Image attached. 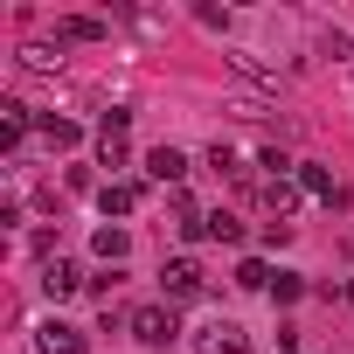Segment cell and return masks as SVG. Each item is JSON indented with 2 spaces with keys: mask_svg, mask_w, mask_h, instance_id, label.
I'll use <instances>...</instances> for the list:
<instances>
[{
  "mask_svg": "<svg viewBox=\"0 0 354 354\" xmlns=\"http://www.w3.org/2000/svg\"><path fill=\"white\" fill-rule=\"evenodd\" d=\"M125 326H132V340H139V347H167L174 333H181V326H174V306H132V319H125Z\"/></svg>",
  "mask_w": 354,
  "mask_h": 354,
  "instance_id": "7a4b0ae2",
  "label": "cell"
},
{
  "mask_svg": "<svg viewBox=\"0 0 354 354\" xmlns=\"http://www.w3.org/2000/svg\"><path fill=\"white\" fill-rule=\"evenodd\" d=\"M236 285H243V292H271V285H278V271H271L264 257H243V264H236Z\"/></svg>",
  "mask_w": 354,
  "mask_h": 354,
  "instance_id": "e0dca14e",
  "label": "cell"
},
{
  "mask_svg": "<svg viewBox=\"0 0 354 354\" xmlns=\"http://www.w3.org/2000/svg\"><path fill=\"white\" fill-rule=\"evenodd\" d=\"M195 354H257V347H250V333H243L236 319H209V326L195 333Z\"/></svg>",
  "mask_w": 354,
  "mask_h": 354,
  "instance_id": "3957f363",
  "label": "cell"
},
{
  "mask_svg": "<svg viewBox=\"0 0 354 354\" xmlns=\"http://www.w3.org/2000/svg\"><path fill=\"white\" fill-rule=\"evenodd\" d=\"M257 195H264V209H271V216H278V223H285V216H292V209H299V195H306V188H299V174H292V181H264V188H257Z\"/></svg>",
  "mask_w": 354,
  "mask_h": 354,
  "instance_id": "4fadbf2b",
  "label": "cell"
},
{
  "mask_svg": "<svg viewBox=\"0 0 354 354\" xmlns=\"http://www.w3.org/2000/svg\"><path fill=\"white\" fill-rule=\"evenodd\" d=\"M202 167H216V174H223V181H236V188L250 181V167H243V153H236V146H223V139L209 146V160H202Z\"/></svg>",
  "mask_w": 354,
  "mask_h": 354,
  "instance_id": "5bb4252c",
  "label": "cell"
},
{
  "mask_svg": "<svg viewBox=\"0 0 354 354\" xmlns=\"http://www.w3.org/2000/svg\"><path fill=\"white\" fill-rule=\"evenodd\" d=\"M35 347H42V354H84V333L63 326V319H42V326H35Z\"/></svg>",
  "mask_w": 354,
  "mask_h": 354,
  "instance_id": "30bf717a",
  "label": "cell"
},
{
  "mask_svg": "<svg viewBox=\"0 0 354 354\" xmlns=\"http://www.w3.org/2000/svg\"><path fill=\"white\" fill-rule=\"evenodd\" d=\"M299 188H306V195H319L326 209H347V188L333 181V174H326L319 160H299Z\"/></svg>",
  "mask_w": 354,
  "mask_h": 354,
  "instance_id": "8992f818",
  "label": "cell"
},
{
  "mask_svg": "<svg viewBox=\"0 0 354 354\" xmlns=\"http://www.w3.org/2000/svg\"><path fill=\"white\" fill-rule=\"evenodd\" d=\"M202 292H209V278H202L195 257H167L160 264V306H195Z\"/></svg>",
  "mask_w": 354,
  "mask_h": 354,
  "instance_id": "6da1fadb",
  "label": "cell"
},
{
  "mask_svg": "<svg viewBox=\"0 0 354 354\" xmlns=\"http://www.w3.org/2000/svg\"><path fill=\"white\" fill-rule=\"evenodd\" d=\"M91 257H97V264H125V257H132V236H125L118 223H104V230L91 236Z\"/></svg>",
  "mask_w": 354,
  "mask_h": 354,
  "instance_id": "7c38bea8",
  "label": "cell"
},
{
  "mask_svg": "<svg viewBox=\"0 0 354 354\" xmlns=\"http://www.w3.org/2000/svg\"><path fill=\"white\" fill-rule=\"evenodd\" d=\"M230 70H236L243 84H257V91H278V70H271L264 56H250V49H230Z\"/></svg>",
  "mask_w": 354,
  "mask_h": 354,
  "instance_id": "8fae6325",
  "label": "cell"
},
{
  "mask_svg": "<svg viewBox=\"0 0 354 354\" xmlns=\"http://www.w3.org/2000/svg\"><path fill=\"white\" fill-rule=\"evenodd\" d=\"M42 292H49V299H77V292H91V278H84L70 257H42Z\"/></svg>",
  "mask_w": 354,
  "mask_h": 354,
  "instance_id": "277c9868",
  "label": "cell"
},
{
  "mask_svg": "<svg viewBox=\"0 0 354 354\" xmlns=\"http://www.w3.org/2000/svg\"><path fill=\"white\" fill-rule=\"evenodd\" d=\"M340 299H347V306H354V278H347V285H340Z\"/></svg>",
  "mask_w": 354,
  "mask_h": 354,
  "instance_id": "44dd1931",
  "label": "cell"
},
{
  "mask_svg": "<svg viewBox=\"0 0 354 354\" xmlns=\"http://www.w3.org/2000/svg\"><path fill=\"white\" fill-rule=\"evenodd\" d=\"M28 125H35V111H28L21 97H0V146H8V153H21Z\"/></svg>",
  "mask_w": 354,
  "mask_h": 354,
  "instance_id": "52a82bcc",
  "label": "cell"
},
{
  "mask_svg": "<svg viewBox=\"0 0 354 354\" xmlns=\"http://www.w3.org/2000/svg\"><path fill=\"white\" fill-rule=\"evenodd\" d=\"M271 299H278V306H292V299H306V278H299V271H278V285H271Z\"/></svg>",
  "mask_w": 354,
  "mask_h": 354,
  "instance_id": "d6986e66",
  "label": "cell"
},
{
  "mask_svg": "<svg viewBox=\"0 0 354 354\" xmlns=\"http://www.w3.org/2000/svg\"><path fill=\"white\" fill-rule=\"evenodd\" d=\"M56 42H104V21L97 15H63L56 21Z\"/></svg>",
  "mask_w": 354,
  "mask_h": 354,
  "instance_id": "9a60e30c",
  "label": "cell"
},
{
  "mask_svg": "<svg viewBox=\"0 0 354 354\" xmlns=\"http://www.w3.org/2000/svg\"><path fill=\"white\" fill-rule=\"evenodd\" d=\"M28 77H49V70H63V49H49V42H21V56H15Z\"/></svg>",
  "mask_w": 354,
  "mask_h": 354,
  "instance_id": "2e32d148",
  "label": "cell"
},
{
  "mask_svg": "<svg viewBox=\"0 0 354 354\" xmlns=\"http://www.w3.org/2000/svg\"><path fill=\"white\" fill-rule=\"evenodd\" d=\"M139 202H146V188H139V181H104V188H97V209H104V223H111V216H132Z\"/></svg>",
  "mask_w": 354,
  "mask_h": 354,
  "instance_id": "ba28073f",
  "label": "cell"
},
{
  "mask_svg": "<svg viewBox=\"0 0 354 354\" xmlns=\"http://www.w3.org/2000/svg\"><path fill=\"white\" fill-rule=\"evenodd\" d=\"M35 132H42V146H49V153H70V146L84 139V125H77V118H56V111H42V118H35Z\"/></svg>",
  "mask_w": 354,
  "mask_h": 354,
  "instance_id": "9c48e42d",
  "label": "cell"
},
{
  "mask_svg": "<svg viewBox=\"0 0 354 354\" xmlns=\"http://www.w3.org/2000/svg\"><path fill=\"white\" fill-rule=\"evenodd\" d=\"M209 236H216V243H243V216L216 209V216H209Z\"/></svg>",
  "mask_w": 354,
  "mask_h": 354,
  "instance_id": "ac0fdd59",
  "label": "cell"
},
{
  "mask_svg": "<svg viewBox=\"0 0 354 354\" xmlns=\"http://www.w3.org/2000/svg\"><path fill=\"white\" fill-rule=\"evenodd\" d=\"M319 56H326V63H340V56H347V35H340V28H326V35H319Z\"/></svg>",
  "mask_w": 354,
  "mask_h": 354,
  "instance_id": "ffe728a7",
  "label": "cell"
},
{
  "mask_svg": "<svg viewBox=\"0 0 354 354\" xmlns=\"http://www.w3.org/2000/svg\"><path fill=\"white\" fill-rule=\"evenodd\" d=\"M146 174H153L160 188H181L195 167H188V153H181V146H153V153H146Z\"/></svg>",
  "mask_w": 354,
  "mask_h": 354,
  "instance_id": "5b68a950",
  "label": "cell"
}]
</instances>
